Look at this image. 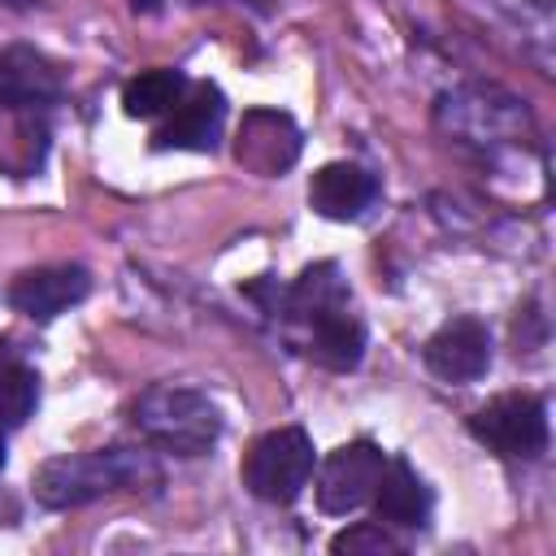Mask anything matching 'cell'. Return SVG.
Listing matches in <instances>:
<instances>
[{
  "label": "cell",
  "mask_w": 556,
  "mask_h": 556,
  "mask_svg": "<svg viewBox=\"0 0 556 556\" xmlns=\"http://www.w3.org/2000/svg\"><path fill=\"white\" fill-rule=\"evenodd\" d=\"M161 465L152 452L143 447H91V452H70V456H52L35 469L30 491L43 508H78L91 504L100 495H117V491H156Z\"/></svg>",
  "instance_id": "cell-1"
},
{
  "label": "cell",
  "mask_w": 556,
  "mask_h": 556,
  "mask_svg": "<svg viewBox=\"0 0 556 556\" xmlns=\"http://www.w3.org/2000/svg\"><path fill=\"white\" fill-rule=\"evenodd\" d=\"M130 421L152 447L174 456H204L222 439L217 404L204 391L178 382H156L139 391V400L130 404Z\"/></svg>",
  "instance_id": "cell-2"
},
{
  "label": "cell",
  "mask_w": 556,
  "mask_h": 556,
  "mask_svg": "<svg viewBox=\"0 0 556 556\" xmlns=\"http://www.w3.org/2000/svg\"><path fill=\"white\" fill-rule=\"evenodd\" d=\"M313 439L304 426H278L243 452V486L265 504H291L313 478Z\"/></svg>",
  "instance_id": "cell-3"
},
{
  "label": "cell",
  "mask_w": 556,
  "mask_h": 556,
  "mask_svg": "<svg viewBox=\"0 0 556 556\" xmlns=\"http://www.w3.org/2000/svg\"><path fill=\"white\" fill-rule=\"evenodd\" d=\"M469 434L500 456H539L547 447V404L530 391H508L469 417Z\"/></svg>",
  "instance_id": "cell-4"
},
{
  "label": "cell",
  "mask_w": 556,
  "mask_h": 556,
  "mask_svg": "<svg viewBox=\"0 0 556 556\" xmlns=\"http://www.w3.org/2000/svg\"><path fill=\"white\" fill-rule=\"evenodd\" d=\"M439 122L447 135L465 143H508L526 126V109L517 96L495 91V87H465L439 100Z\"/></svg>",
  "instance_id": "cell-5"
},
{
  "label": "cell",
  "mask_w": 556,
  "mask_h": 556,
  "mask_svg": "<svg viewBox=\"0 0 556 556\" xmlns=\"http://www.w3.org/2000/svg\"><path fill=\"white\" fill-rule=\"evenodd\" d=\"M382 469H387V456L369 439H352V443L334 447L317 473V508L330 517H348L352 508L374 500Z\"/></svg>",
  "instance_id": "cell-6"
},
{
  "label": "cell",
  "mask_w": 556,
  "mask_h": 556,
  "mask_svg": "<svg viewBox=\"0 0 556 556\" xmlns=\"http://www.w3.org/2000/svg\"><path fill=\"white\" fill-rule=\"evenodd\" d=\"M300 126L291 122V113L282 109H248L239 130H235V161L248 174L261 178H278L295 165L300 156Z\"/></svg>",
  "instance_id": "cell-7"
},
{
  "label": "cell",
  "mask_w": 556,
  "mask_h": 556,
  "mask_svg": "<svg viewBox=\"0 0 556 556\" xmlns=\"http://www.w3.org/2000/svg\"><path fill=\"white\" fill-rule=\"evenodd\" d=\"M226 122V96L213 83H187V91L174 100L165 122L156 126V148H182V152H213Z\"/></svg>",
  "instance_id": "cell-8"
},
{
  "label": "cell",
  "mask_w": 556,
  "mask_h": 556,
  "mask_svg": "<svg viewBox=\"0 0 556 556\" xmlns=\"http://www.w3.org/2000/svg\"><path fill=\"white\" fill-rule=\"evenodd\" d=\"M421 361L443 382H473L491 365V330L478 317H452L426 339Z\"/></svg>",
  "instance_id": "cell-9"
},
{
  "label": "cell",
  "mask_w": 556,
  "mask_h": 556,
  "mask_svg": "<svg viewBox=\"0 0 556 556\" xmlns=\"http://www.w3.org/2000/svg\"><path fill=\"white\" fill-rule=\"evenodd\" d=\"M87 291H91V274L83 265H39L13 278L9 304L30 321H52L78 300H87Z\"/></svg>",
  "instance_id": "cell-10"
},
{
  "label": "cell",
  "mask_w": 556,
  "mask_h": 556,
  "mask_svg": "<svg viewBox=\"0 0 556 556\" xmlns=\"http://www.w3.org/2000/svg\"><path fill=\"white\" fill-rule=\"evenodd\" d=\"M378 200V178L352 161H330L308 178V204L330 222H356Z\"/></svg>",
  "instance_id": "cell-11"
},
{
  "label": "cell",
  "mask_w": 556,
  "mask_h": 556,
  "mask_svg": "<svg viewBox=\"0 0 556 556\" xmlns=\"http://www.w3.org/2000/svg\"><path fill=\"white\" fill-rule=\"evenodd\" d=\"M61 96V70L35 48L0 52V109H43Z\"/></svg>",
  "instance_id": "cell-12"
},
{
  "label": "cell",
  "mask_w": 556,
  "mask_h": 556,
  "mask_svg": "<svg viewBox=\"0 0 556 556\" xmlns=\"http://www.w3.org/2000/svg\"><path fill=\"white\" fill-rule=\"evenodd\" d=\"M304 330V356H313L317 365L326 369H356L361 365V352H365V326L361 317L352 313V304H339V308H326L317 313L313 321L300 326Z\"/></svg>",
  "instance_id": "cell-13"
},
{
  "label": "cell",
  "mask_w": 556,
  "mask_h": 556,
  "mask_svg": "<svg viewBox=\"0 0 556 556\" xmlns=\"http://www.w3.org/2000/svg\"><path fill=\"white\" fill-rule=\"evenodd\" d=\"M374 513L387 526H426L430 517V491L417 478V469L408 460H387L378 486H374Z\"/></svg>",
  "instance_id": "cell-14"
},
{
  "label": "cell",
  "mask_w": 556,
  "mask_h": 556,
  "mask_svg": "<svg viewBox=\"0 0 556 556\" xmlns=\"http://www.w3.org/2000/svg\"><path fill=\"white\" fill-rule=\"evenodd\" d=\"M339 304H352L348 282L339 278V265H334V261H317V265H308V269L282 291L278 313H282L291 326H304V321H313L317 313L339 308Z\"/></svg>",
  "instance_id": "cell-15"
},
{
  "label": "cell",
  "mask_w": 556,
  "mask_h": 556,
  "mask_svg": "<svg viewBox=\"0 0 556 556\" xmlns=\"http://www.w3.org/2000/svg\"><path fill=\"white\" fill-rule=\"evenodd\" d=\"M0 169L26 178L43 165L48 152V126L35 117V109H0Z\"/></svg>",
  "instance_id": "cell-16"
},
{
  "label": "cell",
  "mask_w": 556,
  "mask_h": 556,
  "mask_svg": "<svg viewBox=\"0 0 556 556\" xmlns=\"http://www.w3.org/2000/svg\"><path fill=\"white\" fill-rule=\"evenodd\" d=\"M187 91V78L178 70H143L122 87V109L126 117H165L174 100Z\"/></svg>",
  "instance_id": "cell-17"
},
{
  "label": "cell",
  "mask_w": 556,
  "mask_h": 556,
  "mask_svg": "<svg viewBox=\"0 0 556 556\" xmlns=\"http://www.w3.org/2000/svg\"><path fill=\"white\" fill-rule=\"evenodd\" d=\"M35 404H39V374L17 365V361L0 365V421H4V430L22 426L35 413Z\"/></svg>",
  "instance_id": "cell-18"
},
{
  "label": "cell",
  "mask_w": 556,
  "mask_h": 556,
  "mask_svg": "<svg viewBox=\"0 0 556 556\" xmlns=\"http://www.w3.org/2000/svg\"><path fill=\"white\" fill-rule=\"evenodd\" d=\"M330 552H348V556L369 552V556H382V552H400V543L382 530V521H356L352 530H343V534L330 539Z\"/></svg>",
  "instance_id": "cell-19"
},
{
  "label": "cell",
  "mask_w": 556,
  "mask_h": 556,
  "mask_svg": "<svg viewBox=\"0 0 556 556\" xmlns=\"http://www.w3.org/2000/svg\"><path fill=\"white\" fill-rule=\"evenodd\" d=\"M187 4H248L252 13H274V0H187Z\"/></svg>",
  "instance_id": "cell-20"
},
{
  "label": "cell",
  "mask_w": 556,
  "mask_h": 556,
  "mask_svg": "<svg viewBox=\"0 0 556 556\" xmlns=\"http://www.w3.org/2000/svg\"><path fill=\"white\" fill-rule=\"evenodd\" d=\"M0 469H4V421H0Z\"/></svg>",
  "instance_id": "cell-21"
},
{
  "label": "cell",
  "mask_w": 556,
  "mask_h": 556,
  "mask_svg": "<svg viewBox=\"0 0 556 556\" xmlns=\"http://www.w3.org/2000/svg\"><path fill=\"white\" fill-rule=\"evenodd\" d=\"M135 4H139V9H156V0H135Z\"/></svg>",
  "instance_id": "cell-22"
}]
</instances>
